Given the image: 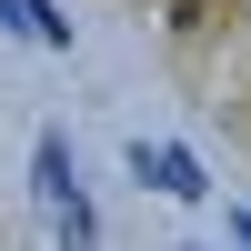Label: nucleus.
<instances>
[{
    "label": "nucleus",
    "instance_id": "f257e3e1",
    "mask_svg": "<svg viewBox=\"0 0 251 251\" xmlns=\"http://www.w3.org/2000/svg\"><path fill=\"white\" fill-rule=\"evenodd\" d=\"M30 181H40V221H50V241H60V251H100V211H91V191H80V161H71L60 131H40Z\"/></svg>",
    "mask_w": 251,
    "mask_h": 251
},
{
    "label": "nucleus",
    "instance_id": "7ed1b4c3",
    "mask_svg": "<svg viewBox=\"0 0 251 251\" xmlns=\"http://www.w3.org/2000/svg\"><path fill=\"white\" fill-rule=\"evenodd\" d=\"M231 241H241V251H251V201H241V211H231Z\"/></svg>",
    "mask_w": 251,
    "mask_h": 251
},
{
    "label": "nucleus",
    "instance_id": "f03ea898",
    "mask_svg": "<svg viewBox=\"0 0 251 251\" xmlns=\"http://www.w3.org/2000/svg\"><path fill=\"white\" fill-rule=\"evenodd\" d=\"M131 181H141V191H161V201H201V191H211L201 161L171 151V141H131Z\"/></svg>",
    "mask_w": 251,
    "mask_h": 251
}]
</instances>
